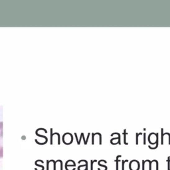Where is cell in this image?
<instances>
[{
    "instance_id": "cell-1",
    "label": "cell",
    "mask_w": 170,
    "mask_h": 170,
    "mask_svg": "<svg viewBox=\"0 0 170 170\" xmlns=\"http://www.w3.org/2000/svg\"><path fill=\"white\" fill-rule=\"evenodd\" d=\"M3 122H0V159L3 158Z\"/></svg>"
},
{
    "instance_id": "cell-2",
    "label": "cell",
    "mask_w": 170,
    "mask_h": 170,
    "mask_svg": "<svg viewBox=\"0 0 170 170\" xmlns=\"http://www.w3.org/2000/svg\"><path fill=\"white\" fill-rule=\"evenodd\" d=\"M129 168L130 170H139L140 163L136 160H133L129 163Z\"/></svg>"
},
{
    "instance_id": "cell-3",
    "label": "cell",
    "mask_w": 170,
    "mask_h": 170,
    "mask_svg": "<svg viewBox=\"0 0 170 170\" xmlns=\"http://www.w3.org/2000/svg\"><path fill=\"white\" fill-rule=\"evenodd\" d=\"M119 158H121V155H118V156L117 157V158H116V159L114 160V162H116V170H119V169H118V163H119V161H120V160L118 159Z\"/></svg>"
},
{
    "instance_id": "cell-4",
    "label": "cell",
    "mask_w": 170,
    "mask_h": 170,
    "mask_svg": "<svg viewBox=\"0 0 170 170\" xmlns=\"http://www.w3.org/2000/svg\"><path fill=\"white\" fill-rule=\"evenodd\" d=\"M167 162L168 163V170H170V157L169 156L168 158Z\"/></svg>"
},
{
    "instance_id": "cell-5",
    "label": "cell",
    "mask_w": 170,
    "mask_h": 170,
    "mask_svg": "<svg viewBox=\"0 0 170 170\" xmlns=\"http://www.w3.org/2000/svg\"><path fill=\"white\" fill-rule=\"evenodd\" d=\"M98 165H99V166H101V167H103V168L105 170H107V169H108V168H107V167H106V166H104V165H102L100 162H99V163H98Z\"/></svg>"
},
{
    "instance_id": "cell-6",
    "label": "cell",
    "mask_w": 170,
    "mask_h": 170,
    "mask_svg": "<svg viewBox=\"0 0 170 170\" xmlns=\"http://www.w3.org/2000/svg\"><path fill=\"white\" fill-rule=\"evenodd\" d=\"M97 162V160H94V161H93V160H92L91 161V168H90V170H93V163L94 162Z\"/></svg>"
},
{
    "instance_id": "cell-7",
    "label": "cell",
    "mask_w": 170,
    "mask_h": 170,
    "mask_svg": "<svg viewBox=\"0 0 170 170\" xmlns=\"http://www.w3.org/2000/svg\"><path fill=\"white\" fill-rule=\"evenodd\" d=\"M125 162H128V160L126 159V160H125V161H122V170H124V169H124V166H125L124 163H125Z\"/></svg>"
},
{
    "instance_id": "cell-8",
    "label": "cell",
    "mask_w": 170,
    "mask_h": 170,
    "mask_svg": "<svg viewBox=\"0 0 170 170\" xmlns=\"http://www.w3.org/2000/svg\"><path fill=\"white\" fill-rule=\"evenodd\" d=\"M145 161H144V160H143V161H142V170H145Z\"/></svg>"
}]
</instances>
